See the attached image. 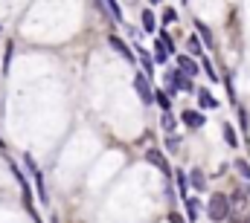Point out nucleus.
<instances>
[{"label": "nucleus", "mask_w": 250, "mask_h": 223, "mask_svg": "<svg viewBox=\"0 0 250 223\" xmlns=\"http://www.w3.org/2000/svg\"><path fill=\"white\" fill-rule=\"evenodd\" d=\"M230 200H227V194H212L209 200H207V218L212 223H224L230 221Z\"/></svg>", "instance_id": "nucleus-1"}, {"label": "nucleus", "mask_w": 250, "mask_h": 223, "mask_svg": "<svg viewBox=\"0 0 250 223\" xmlns=\"http://www.w3.org/2000/svg\"><path fill=\"white\" fill-rule=\"evenodd\" d=\"M163 84H166V96H175L178 90H184V93H192L195 90V84L189 81L178 67H169V73L163 75Z\"/></svg>", "instance_id": "nucleus-2"}, {"label": "nucleus", "mask_w": 250, "mask_h": 223, "mask_svg": "<svg viewBox=\"0 0 250 223\" xmlns=\"http://www.w3.org/2000/svg\"><path fill=\"white\" fill-rule=\"evenodd\" d=\"M134 90H137V96L143 99V105H146V108H148V105H154V90H151V84H148L146 73H137V75H134Z\"/></svg>", "instance_id": "nucleus-3"}, {"label": "nucleus", "mask_w": 250, "mask_h": 223, "mask_svg": "<svg viewBox=\"0 0 250 223\" xmlns=\"http://www.w3.org/2000/svg\"><path fill=\"white\" fill-rule=\"evenodd\" d=\"M23 166H26V171L32 174L35 186H38V200H41V203H47V188H44V177H41V171H38V163L32 160V154H26V157H23Z\"/></svg>", "instance_id": "nucleus-4"}, {"label": "nucleus", "mask_w": 250, "mask_h": 223, "mask_svg": "<svg viewBox=\"0 0 250 223\" xmlns=\"http://www.w3.org/2000/svg\"><path fill=\"white\" fill-rule=\"evenodd\" d=\"M178 70H181L187 78H195L198 70H201V64H198L195 58H189V56H178Z\"/></svg>", "instance_id": "nucleus-5"}, {"label": "nucleus", "mask_w": 250, "mask_h": 223, "mask_svg": "<svg viewBox=\"0 0 250 223\" xmlns=\"http://www.w3.org/2000/svg\"><path fill=\"white\" fill-rule=\"evenodd\" d=\"M146 160H148L151 166H157L160 171H163V174H166V177L172 174V168H169V163H166V157H163L160 151H154V148H148V151H146Z\"/></svg>", "instance_id": "nucleus-6"}, {"label": "nucleus", "mask_w": 250, "mask_h": 223, "mask_svg": "<svg viewBox=\"0 0 250 223\" xmlns=\"http://www.w3.org/2000/svg\"><path fill=\"white\" fill-rule=\"evenodd\" d=\"M181 119H184V125L192 128V130H198V128H204V125H207L204 113H198V111H184V113H181Z\"/></svg>", "instance_id": "nucleus-7"}, {"label": "nucleus", "mask_w": 250, "mask_h": 223, "mask_svg": "<svg viewBox=\"0 0 250 223\" xmlns=\"http://www.w3.org/2000/svg\"><path fill=\"white\" fill-rule=\"evenodd\" d=\"M195 93H198V99H201L198 105H201L204 111H212V108H218V99H215V96H212V93H209L207 87H198Z\"/></svg>", "instance_id": "nucleus-8"}, {"label": "nucleus", "mask_w": 250, "mask_h": 223, "mask_svg": "<svg viewBox=\"0 0 250 223\" xmlns=\"http://www.w3.org/2000/svg\"><path fill=\"white\" fill-rule=\"evenodd\" d=\"M108 44H111V47H114V50H117V53H120L125 61H128V64H134V56H131V50L125 47V44L120 41V38H117V35H108Z\"/></svg>", "instance_id": "nucleus-9"}, {"label": "nucleus", "mask_w": 250, "mask_h": 223, "mask_svg": "<svg viewBox=\"0 0 250 223\" xmlns=\"http://www.w3.org/2000/svg\"><path fill=\"white\" fill-rule=\"evenodd\" d=\"M140 20H143V29H146V32H157V18H154V9H143Z\"/></svg>", "instance_id": "nucleus-10"}, {"label": "nucleus", "mask_w": 250, "mask_h": 223, "mask_svg": "<svg viewBox=\"0 0 250 223\" xmlns=\"http://www.w3.org/2000/svg\"><path fill=\"white\" fill-rule=\"evenodd\" d=\"M184 203H187V221H198V215H201V200H198V197H187V200H184Z\"/></svg>", "instance_id": "nucleus-11"}, {"label": "nucleus", "mask_w": 250, "mask_h": 223, "mask_svg": "<svg viewBox=\"0 0 250 223\" xmlns=\"http://www.w3.org/2000/svg\"><path fill=\"white\" fill-rule=\"evenodd\" d=\"M187 183H192V188H195V191H204V188H207V177H204V171H201V168H195V171L189 174Z\"/></svg>", "instance_id": "nucleus-12"}, {"label": "nucleus", "mask_w": 250, "mask_h": 223, "mask_svg": "<svg viewBox=\"0 0 250 223\" xmlns=\"http://www.w3.org/2000/svg\"><path fill=\"white\" fill-rule=\"evenodd\" d=\"M187 53H189V56H195V61H198V58H204V44H201V38L189 35V41H187Z\"/></svg>", "instance_id": "nucleus-13"}, {"label": "nucleus", "mask_w": 250, "mask_h": 223, "mask_svg": "<svg viewBox=\"0 0 250 223\" xmlns=\"http://www.w3.org/2000/svg\"><path fill=\"white\" fill-rule=\"evenodd\" d=\"M137 56H140V64H143V73H148V78H151V73H154V61L148 58V50H137Z\"/></svg>", "instance_id": "nucleus-14"}, {"label": "nucleus", "mask_w": 250, "mask_h": 223, "mask_svg": "<svg viewBox=\"0 0 250 223\" xmlns=\"http://www.w3.org/2000/svg\"><path fill=\"white\" fill-rule=\"evenodd\" d=\"M108 3V12H111V18L117 20V23H125V15H123V6H120V0H105Z\"/></svg>", "instance_id": "nucleus-15"}, {"label": "nucleus", "mask_w": 250, "mask_h": 223, "mask_svg": "<svg viewBox=\"0 0 250 223\" xmlns=\"http://www.w3.org/2000/svg\"><path fill=\"white\" fill-rule=\"evenodd\" d=\"M195 26H198V38H201V44L212 47V32H209V26H207V23H201V20H195Z\"/></svg>", "instance_id": "nucleus-16"}, {"label": "nucleus", "mask_w": 250, "mask_h": 223, "mask_svg": "<svg viewBox=\"0 0 250 223\" xmlns=\"http://www.w3.org/2000/svg\"><path fill=\"white\" fill-rule=\"evenodd\" d=\"M154 102H157V105L163 108V113H169V111H172V99L166 96V90H154Z\"/></svg>", "instance_id": "nucleus-17"}, {"label": "nucleus", "mask_w": 250, "mask_h": 223, "mask_svg": "<svg viewBox=\"0 0 250 223\" xmlns=\"http://www.w3.org/2000/svg\"><path fill=\"white\" fill-rule=\"evenodd\" d=\"M175 180H178V191H181V197L187 200V197H189V183H187V174H184V171H175Z\"/></svg>", "instance_id": "nucleus-18"}, {"label": "nucleus", "mask_w": 250, "mask_h": 223, "mask_svg": "<svg viewBox=\"0 0 250 223\" xmlns=\"http://www.w3.org/2000/svg\"><path fill=\"white\" fill-rule=\"evenodd\" d=\"M151 61H157V64H166L169 61V53H166V47L160 44V41H154V58Z\"/></svg>", "instance_id": "nucleus-19"}, {"label": "nucleus", "mask_w": 250, "mask_h": 223, "mask_svg": "<svg viewBox=\"0 0 250 223\" xmlns=\"http://www.w3.org/2000/svg\"><path fill=\"white\" fill-rule=\"evenodd\" d=\"M224 139H227V145H230V148H239V139H236L233 125H224Z\"/></svg>", "instance_id": "nucleus-20"}, {"label": "nucleus", "mask_w": 250, "mask_h": 223, "mask_svg": "<svg viewBox=\"0 0 250 223\" xmlns=\"http://www.w3.org/2000/svg\"><path fill=\"white\" fill-rule=\"evenodd\" d=\"M233 168H236L245 180H250V163H248V160H236V163H233Z\"/></svg>", "instance_id": "nucleus-21"}, {"label": "nucleus", "mask_w": 250, "mask_h": 223, "mask_svg": "<svg viewBox=\"0 0 250 223\" xmlns=\"http://www.w3.org/2000/svg\"><path fill=\"white\" fill-rule=\"evenodd\" d=\"M160 125H163L166 130H175V128H178V119H175V116H172V111H169V113H163V119H160Z\"/></svg>", "instance_id": "nucleus-22"}, {"label": "nucleus", "mask_w": 250, "mask_h": 223, "mask_svg": "<svg viewBox=\"0 0 250 223\" xmlns=\"http://www.w3.org/2000/svg\"><path fill=\"white\" fill-rule=\"evenodd\" d=\"M201 67H204V73L209 75V81H218V73L212 70V64H209V58H204V61H201Z\"/></svg>", "instance_id": "nucleus-23"}, {"label": "nucleus", "mask_w": 250, "mask_h": 223, "mask_svg": "<svg viewBox=\"0 0 250 223\" xmlns=\"http://www.w3.org/2000/svg\"><path fill=\"white\" fill-rule=\"evenodd\" d=\"M227 200H230V206H233V203H236V206H245V203H248V197H245V191H242V188H239V191H233V197H227Z\"/></svg>", "instance_id": "nucleus-24"}, {"label": "nucleus", "mask_w": 250, "mask_h": 223, "mask_svg": "<svg viewBox=\"0 0 250 223\" xmlns=\"http://www.w3.org/2000/svg\"><path fill=\"white\" fill-rule=\"evenodd\" d=\"M175 20H178V12L175 9H166L163 12V23H175Z\"/></svg>", "instance_id": "nucleus-25"}, {"label": "nucleus", "mask_w": 250, "mask_h": 223, "mask_svg": "<svg viewBox=\"0 0 250 223\" xmlns=\"http://www.w3.org/2000/svg\"><path fill=\"white\" fill-rule=\"evenodd\" d=\"M178 145H181L178 136H166V151H178Z\"/></svg>", "instance_id": "nucleus-26"}, {"label": "nucleus", "mask_w": 250, "mask_h": 223, "mask_svg": "<svg viewBox=\"0 0 250 223\" xmlns=\"http://www.w3.org/2000/svg\"><path fill=\"white\" fill-rule=\"evenodd\" d=\"M9 64H12V44H6V58H3V67L9 70Z\"/></svg>", "instance_id": "nucleus-27"}, {"label": "nucleus", "mask_w": 250, "mask_h": 223, "mask_svg": "<svg viewBox=\"0 0 250 223\" xmlns=\"http://www.w3.org/2000/svg\"><path fill=\"white\" fill-rule=\"evenodd\" d=\"M169 223H184V215H178V212H172V215H169Z\"/></svg>", "instance_id": "nucleus-28"}, {"label": "nucleus", "mask_w": 250, "mask_h": 223, "mask_svg": "<svg viewBox=\"0 0 250 223\" xmlns=\"http://www.w3.org/2000/svg\"><path fill=\"white\" fill-rule=\"evenodd\" d=\"M230 223H248V221H230Z\"/></svg>", "instance_id": "nucleus-29"}, {"label": "nucleus", "mask_w": 250, "mask_h": 223, "mask_svg": "<svg viewBox=\"0 0 250 223\" xmlns=\"http://www.w3.org/2000/svg\"><path fill=\"white\" fill-rule=\"evenodd\" d=\"M151 3H160V0H151Z\"/></svg>", "instance_id": "nucleus-30"}, {"label": "nucleus", "mask_w": 250, "mask_h": 223, "mask_svg": "<svg viewBox=\"0 0 250 223\" xmlns=\"http://www.w3.org/2000/svg\"><path fill=\"white\" fill-rule=\"evenodd\" d=\"M248 194H250V188H248Z\"/></svg>", "instance_id": "nucleus-31"}, {"label": "nucleus", "mask_w": 250, "mask_h": 223, "mask_svg": "<svg viewBox=\"0 0 250 223\" xmlns=\"http://www.w3.org/2000/svg\"><path fill=\"white\" fill-rule=\"evenodd\" d=\"M248 223H250V221H248Z\"/></svg>", "instance_id": "nucleus-32"}]
</instances>
